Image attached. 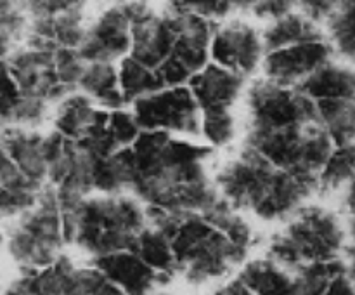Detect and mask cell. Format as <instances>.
Instances as JSON below:
<instances>
[{"label":"cell","mask_w":355,"mask_h":295,"mask_svg":"<svg viewBox=\"0 0 355 295\" xmlns=\"http://www.w3.org/2000/svg\"><path fill=\"white\" fill-rule=\"evenodd\" d=\"M118 71H120L121 90H123L127 104H132L134 101L165 89L155 69L141 65L135 59H132L130 56L118 65Z\"/></svg>","instance_id":"obj_28"},{"label":"cell","mask_w":355,"mask_h":295,"mask_svg":"<svg viewBox=\"0 0 355 295\" xmlns=\"http://www.w3.org/2000/svg\"><path fill=\"white\" fill-rule=\"evenodd\" d=\"M68 245L62 226L61 205L54 187L47 186L35 205L17 217L7 236L10 257L23 271L52 266Z\"/></svg>","instance_id":"obj_6"},{"label":"cell","mask_w":355,"mask_h":295,"mask_svg":"<svg viewBox=\"0 0 355 295\" xmlns=\"http://www.w3.org/2000/svg\"><path fill=\"white\" fill-rule=\"evenodd\" d=\"M110 111L97 106L80 90L62 97L54 110V130L71 141H83L103 130Z\"/></svg>","instance_id":"obj_16"},{"label":"cell","mask_w":355,"mask_h":295,"mask_svg":"<svg viewBox=\"0 0 355 295\" xmlns=\"http://www.w3.org/2000/svg\"><path fill=\"white\" fill-rule=\"evenodd\" d=\"M345 271V260H321V262H309L293 271L295 290L298 295H324L329 285L335 281L338 274Z\"/></svg>","instance_id":"obj_29"},{"label":"cell","mask_w":355,"mask_h":295,"mask_svg":"<svg viewBox=\"0 0 355 295\" xmlns=\"http://www.w3.org/2000/svg\"><path fill=\"white\" fill-rule=\"evenodd\" d=\"M51 113V104L26 97L19 92L9 66L0 61V132L6 128H35L37 130Z\"/></svg>","instance_id":"obj_17"},{"label":"cell","mask_w":355,"mask_h":295,"mask_svg":"<svg viewBox=\"0 0 355 295\" xmlns=\"http://www.w3.org/2000/svg\"><path fill=\"white\" fill-rule=\"evenodd\" d=\"M149 295H172V294H168V292H153V294H149Z\"/></svg>","instance_id":"obj_39"},{"label":"cell","mask_w":355,"mask_h":295,"mask_svg":"<svg viewBox=\"0 0 355 295\" xmlns=\"http://www.w3.org/2000/svg\"><path fill=\"white\" fill-rule=\"evenodd\" d=\"M342 0H298V10L319 26H326Z\"/></svg>","instance_id":"obj_35"},{"label":"cell","mask_w":355,"mask_h":295,"mask_svg":"<svg viewBox=\"0 0 355 295\" xmlns=\"http://www.w3.org/2000/svg\"><path fill=\"white\" fill-rule=\"evenodd\" d=\"M85 66L87 61L76 49H55V69H58L59 82L68 92L78 90Z\"/></svg>","instance_id":"obj_32"},{"label":"cell","mask_w":355,"mask_h":295,"mask_svg":"<svg viewBox=\"0 0 355 295\" xmlns=\"http://www.w3.org/2000/svg\"><path fill=\"white\" fill-rule=\"evenodd\" d=\"M148 224L162 229L172 242L177 276L191 285L224 278L246 262L250 248L229 238L201 214H170L148 208Z\"/></svg>","instance_id":"obj_4"},{"label":"cell","mask_w":355,"mask_h":295,"mask_svg":"<svg viewBox=\"0 0 355 295\" xmlns=\"http://www.w3.org/2000/svg\"><path fill=\"white\" fill-rule=\"evenodd\" d=\"M262 35L267 52L326 38V31L322 30V26L305 17L300 10H295L281 19L267 23Z\"/></svg>","instance_id":"obj_23"},{"label":"cell","mask_w":355,"mask_h":295,"mask_svg":"<svg viewBox=\"0 0 355 295\" xmlns=\"http://www.w3.org/2000/svg\"><path fill=\"white\" fill-rule=\"evenodd\" d=\"M2 243H3V236L0 235V246H2Z\"/></svg>","instance_id":"obj_40"},{"label":"cell","mask_w":355,"mask_h":295,"mask_svg":"<svg viewBox=\"0 0 355 295\" xmlns=\"http://www.w3.org/2000/svg\"><path fill=\"white\" fill-rule=\"evenodd\" d=\"M78 90L106 111L121 110L127 106L120 83L118 65L111 62H87L80 78Z\"/></svg>","instance_id":"obj_20"},{"label":"cell","mask_w":355,"mask_h":295,"mask_svg":"<svg viewBox=\"0 0 355 295\" xmlns=\"http://www.w3.org/2000/svg\"><path fill=\"white\" fill-rule=\"evenodd\" d=\"M298 10V0H257L252 14L260 21L272 23Z\"/></svg>","instance_id":"obj_34"},{"label":"cell","mask_w":355,"mask_h":295,"mask_svg":"<svg viewBox=\"0 0 355 295\" xmlns=\"http://www.w3.org/2000/svg\"><path fill=\"white\" fill-rule=\"evenodd\" d=\"M45 187L35 184L0 146V221L19 217L31 208Z\"/></svg>","instance_id":"obj_19"},{"label":"cell","mask_w":355,"mask_h":295,"mask_svg":"<svg viewBox=\"0 0 355 295\" xmlns=\"http://www.w3.org/2000/svg\"><path fill=\"white\" fill-rule=\"evenodd\" d=\"M238 278L257 295H298L293 273L269 257L245 262Z\"/></svg>","instance_id":"obj_22"},{"label":"cell","mask_w":355,"mask_h":295,"mask_svg":"<svg viewBox=\"0 0 355 295\" xmlns=\"http://www.w3.org/2000/svg\"><path fill=\"white\" fill-rule=\"evenodd\" d=\"M217 3L220 6V10H222V17H224V21L227 19V14H225V0H217Z\"/></svg>","instance_id":"obj_38"},{"label":"cell","mask_w":355,"mask_h":295,"mask_svg":"<svg viewBox=\"0 0 355 295\" xmlns=\"http://www.w3.org/2000/svg\"><path fill=\"white\" fill-rule=\"evenodd\" d=\"M130 49L132 23L121 2H114L89 23L78 52L87 62L120 65L130 56Z\"/></svg>","instance_id":"obj_11"},{"label":"cell","mask_w":355,"mask_h":295,"mask_svg":"<svg viewBox=\"0 0 355 295\" xmlns=\"http://www.w3.org/2000/svg\"><path fill=\"white\" fill-rule=\"evenodd\" d=\"M128 191L146 207L170 214H203L220 200L210 176L214 149L163 132H142L132 148Z\"/></svg>","instance_id":"obj_1"},{"label":"cell","mask_w":355,"mask_h":295,"mask_svg":"<svg viewBox=\"0 0 355 295\" xmlns=\"http://www.w3.org/2000/svg\"><path fill=\"white\" fill-rule=\"evenodd\" d=\"M246 130H279L318 124V103L300 89H290L262 78L246 89Z\"/></svg>","instance_id":"obj_7"},{"label":"cell","mask_w":355,"mask_h":295,"mask_svg":"<svg viewBox=\"0 0 355 295\" xmlns=\"http://www.w3.org/2000/svg\"><path fill=\"white\" fill-rule=\"evenodd\" d=\"M215 184L236 210L250 212L267 222L288 221L319 193L315 177L279 169L246 144L218 169Z\"/></svg>","instance_id":"obj_2"},{"label":"cell","mask_w":355,"mask_h":295,"mask_svg":"<svg viewBox=\"0 0 355 295\" xmlns=\"http://www.w3.org/2000/svg\"><path fill=\"white\" fill-rule=\"evenodd\" d=\"M326 38L333 52L355 62V0H342L335 16L326 24Z\"/></svg>","instance_id":"obj_27"},{"label":"cell","mask_w":355,"mask_h":295,"mask_svg":"<svg viewBox=\"0 0 355 295\" xmlns=\"http://www.w3.org/2000/svg\"><path fill=\"white\" fill-rule=\"evenodd\" d=\"M324 295H355V283L352 278L347 274V267L342 274L335 278Z\"/></svg>","instance_id":"obj_36"},{"label":"cell","mask_w":355,"mask_h":295,"mask_svg":"<svg viewBox=\"0 0 355 295\" xmlns=\"http://www.w3.org/2000/svg\"><path fill=\"white\" fill-rule=\"evenodd\" d=\"M45 137L47 135L40 134L35 128L12 127L0 132V146L9 153L10 158L19 165V169L40 187L49 186V160Z\"/></svg>","instance_id":"obj_18"},{"label":"cell","mask_w":355,"mask_h":295,"mask_svg":"<svg viewBox=\"0 0 355 295\" xmlns=\"http://www.w3.org/2000/svg\"><path fill=\"white\" fill-rule=\"evenodd\" d=\"M318 118L336 146L355 144L354 99L318 101Z\"/></svg>","instance_id":"obj_25"},{"label":"cell","mask_w":355,"mask_h":295,"mask_svg":"<svg viewBox=\"0 0 355 295\" xmlns=\"http://www.w3.org/2000/svg\"><path fill=\"white\" fill-rule=\"evenodd\" d=\"M298 89L318 103L326 99H354L355 71L343 62L328 61Z\"/></svg>","instance_id":"obj_21"},{"label":"cell","mask_w":355,"mask_h":295,"mask_svg":"<svg viewBox=\"0 0 355 295\" xmlns=\"http://www.w3.org/2000/svg\"><path fill=\"white\" fill-rule=\"evenodd\" d=\"M142 128L139 125L137 118L134 117L132 110L121 108V110L110 111L106 124V135L114 146L116 151L132 148L139 137L142 135Z\"/></svg>","instance_id":"obj_31"},{"label":"cell","mask_w":355,"mask_h":295,"mask_svg":"<svg viewBox=\"0 0 355 295\" xmlns=\"http://www.w3.org/2000/svg\"><path fill=\"white\" fill-rule=\"evenodd\" d=\"M335 52L328 38L276 49L266 54L262 76L281 87L298 89L312 73L331 61Z\"/></svg>","instance_id":"obj_12"},{"label":"cell","mask_w":355,"mask_h":295,"mask_svg":"<svg viewBox=\"0 0 355 295\" xmlns=\"http://www.w3.org/2000/svg\"><path fill=\"white\" fill-rule=\"evenodd\" d=\"M201 113L208 110H232L239 97L246 94L248 78L217 62H208L187 85Z\"/></svg>","instance_id":"obj_14"},{"label":"cell","mask_w":355,"mask_h":295,"mask_svg":"<svg viewBox=\"0 0 355 295\" xmlns=\"http://www.w3.org/2000/svg\"><path fill=\"white\" fill-rule=\"evenodd\" d=\"M144 132H163L173 137L193 139L201 135V108L187 85L165 87L130 104Z\"/></svg>","instance_id":"obj_8"},{"label":"cell","mask_w":355,"mask_h":295,"mask_svg":"<svg viewBox=\"0 0 355 295\" xmlns=\"http://www.w3.org/2000/svg\"><path fill=\"white\" fill-rule=\"evenodd\" d=\"M238 134V121L232 110H208L201 117V135L208 148H227Z\"/></svg>","instance_id":"obj_30"},{"label":"cell","mask_w":355,"mask_h":295,"mask_svg":"<svg viewBox=\"0 0 355 295\" xmlns=\"http://www.w3.org/2000/svg\"><path fill=\"white\" fill-rule=\"evenodd\" d=\"M210 295H257V294L253 290H250V288L246 287L239 278H236V280L215 288Z\"/></svg>","instance_id":"obj_37"},{"label":"cell","mask_w":355,"mask_h":295,"mask_svg":"<svg viewBox=\"0 0 355 295\" xmlns=\"http://www.w3.org/2000/svg\"><path fill=\"white\" fill-rule=\"evenodd\" d=\"M9 71L23 96L58 104L68 90L61 85L55 69V49L24 42L6 59Z\"/></svg>","instance_id":"obj_10"},{"label":"cell","mask_w":355,"mask_h":295,"mask_svg":"<svg viewBox=\"0 0 355 295\" xmlns=\"http://www.w3.org/2000/svg\"><path fill=\"white\" fill-rule=\"evenodd\" d=\"M59 205L66 243L92 259L130 250L148 226L146 205L134 194L96 193Z\"/></svg>","instance_id":"obj_3"},{"label":"cell","mask_w":355,"mask_h":295,"mask_svg":"<svg viewBox=\"0 0 355 295\" xmlns=\"http://www.w3.org/2000/svg\"><path fill=\"white\" fill-rule=\"evenodd\" d=\"M266 54L262 30L255 24L239 17H231L220 21L215 28L210 58L217 65L250 78L262 71Z\"/></svg>","instance_id":"obj_9"},{"label":"cell","mask_w":355,"mask_h":295,"mask_svg":"<svg viewBox=\"0 0 355 295\" xmlns=\"http://www.w3.org/2000/svg\"><path fill=\"white\" fill-rule=\"evenodd\" d=\"M319 193L347 191L355 180V144L336 146L319 174Z\"/></svg>","instance_id":"obj_26"},{"label":"cell","mask_w":355,"mask_h":295,"mask_svg":"<svg viewBox=\"0 0 355 295\" xmlns=\"http://www.w3.org/2000/svg\"><path fill=\"white\" fill-rule=\"evenodd\" d=\"M30 19H54L68 12L85 10V0H24Z\"/></svg>","instance_id":"obj_33"},{"label":"cell","mask_w":355,"mask_h":295,"mask_svg":"<svg viewBox=\"0 0 355 295\" xmlns=\"http://www.w3.org/2000/svg\"><path fill=\"white\" fill-rule=\"evenodd\" d=\"M354 103H355V92H354Z\"/></svg>","instance_id":"obj_42"},{"label":"cell","mask_w":355,"mask_h":295,"mask_svg":"<svg viewBox=\"0 0 355 295\" xmlns=\"http://www.w3.org/2000/svg\"><path fill=\"white\" fill-rule=\"evenodd\" d=\"M347 236V222L338 214L321 205H305L274 236L267 257L293 273L309 262L342 259Z\"/></svg>","instance_id":"obj_5"},{"label":"cell","mask_w":355,"mask_h":295,"mask_svg":"<svg viewBox=\"0 0 355 295\" xmlns=\"http://www.w3.org/2000/svg\"><path fill=\"white\" fill-rule=\"evenodd\" d=\"M110 2H120V0H110Z\"/></svg>","instance_id":"obj_41"},{"label":"cell","mask_w":355,"mask_h":295,"mask_svg":"<svg viewBox=\"0 0 355 295\" xmlns=\"http://www.w3.org/2000/svg\"><path fill=\"white\" fill-rule=\"evenodd\" d=\"M90 262L99 267L123 295H149L168 281L141 259L134 250L111 253L92 259Z\"/></svg>","instance_id":"obj_15"},{"label":"cell","mask_w":355,"mask_h":295,"mask_svg":"<svg viewBox=\"0 0 355 295\" xmlns=\"http://www.w3.org/2000/svg\"><path fill=\"white\" fill-rule=\"evenodd\" d=\"M130 250H134L153 269L158 271L166 281L177 276V264L172 242H170L168 235H165L162 229L148 224L144 231L139 235V238L135 239L134 246Z\"/></svg>","instance_id":"obj_24"},{"label":"cell","mask_w":355,"mask_h":295,"mask_svg":"<svg viewBox=\"0 0 355 295\" xmlns=\"http://www.w3.org/2000/svg\"><path fill=\"white\" fill-rule=\"evenodd\" d=\"M175 30L165 12L155 9L132 23L130 58L151 69L165 65L175 45Z\"/></svg>","instance_id":"obj_13"}]
</instances>
